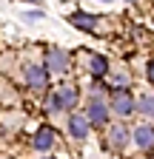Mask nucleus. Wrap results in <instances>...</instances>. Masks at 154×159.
I'll return each instance as SVG.
<instances>
[{"mask_svg":"<svg viewBox=\"0 0 154 159\" xmlns=\"http://www.w3.org/2000/svg\"><path fill=\"white\" fill-rule=\"evenodd\" d=\"M23 77H26V83H29V88L31 91H43L46 85H49V71H46V66H26L23 68Z\"/></svg>","mask_w":154,"mask_h":159,"instance_id":"nucleus-5","label":"nucleus"},{"mask_svg":"<svg viewBox=\"0 0 154 159\" xmlns=\"http://www.w3.org/2000/svg\"><path fill=\"white\" fill-rule=\"evenodd\" d=\"M137 111H140L143 116L154 119V94H143V97L137 99Z\"/></svg>","mask_w":154,"mask_h":159,"instance_id":"nucleus-12","label":"nucleus"},{"mask_svg":"<svg viewBox=\"0 0 154 159\" xmlns=\"http://www.w3.org/2000/svg\"><path fill=\"white\" fill-rule=\"evenodd\" d=\"M128 3H131V0H128Z\"/></svg>","mask_w":154,"mask_h":159,"instance_id":"nucleus-15","label":"nucleus"},{"mask_svg":"<svg viewBox=\"0 0 154 159\" xmlns=\"http://www.w3.org/2000/svg\"><path fill=\"white\" fill-rule=\"evenodd\" d=\"M69 23H71L74 29H83V31H94V29H97V23H103V20H100L97 14H86V11H74V14L69 17Z\"/></svg>","mask_w":154,"mask_h":159,"instance_id":"nucleus-8","label":"nucleus"},{"mask_svg":"<svg viewBox=\"0 0 154 159\" xmlns=\"http://www.w3.org/2000/svg\"><path fill=\"white\" fill-rule=\"evenodd\" d=\"M134 145H137L140 151H154V128L151 125L134 128Z\"/></svg>","mask_w":154,"mask_h":159,"instance_id":"nucleus-9","label":"nucleus"},{"mask_svg":"<svg viewBox=\"0 0 154 159\" xmlns=\"http://www.w3.org/2000/svg\"><path fill=\"white\" fill-rule=\"evenodd\" d=\"M49 159H51V156H49Z\"/></svg>","mask_w":154,"mask_h":159,"instance_id":"nucleus-16","label":"nucleus"},{"mask_svg":"<svg viewBox=\"0 0 154 159\" xmlns=\"http://www.w3.org/2000/svg\"><path fill=\"white\" fill-rule=\"evenodd\" d=\"M148 80H151V83H154V60H151V63H148Z\"/></svg>","mask_w":154,"mask_h":159,"instance_id":"nucleus-13","label":"nucleus"},{"mask_svg":"<svg viewBox=\"0 0 154 159\" xmlns=\"http://www.w3.org/2000/svg\"><path fill=\"white\" fill-rule=\"evenodd\" d=\"M77 99H80V94H77L74 85H60L54 88L49 94V102H46V111L49 114H63V111H74Z\"/></svg>","mask_w":154,"mask_h":159,"instance_id":"nucleus-1","label":"nucleus"},{"mask_svg":"<svg viewBox=\"0 0 154 159\" xmlns=\"http://www.w3.org/2000/svg\"><path fill=\"white\" fill-rule=\"evenodd\" d=\"M103 3H108V0H103Z\"/></svg>","mask_w":154,"mask_h":159,"instance_id":"nucleus-14","label":"nucleus"},{"mask_svg":"<svg viewBox=\"0 0 154 159\" xmlns=\"http://www.w3.org/2000/svg\"><path fill=\"white\" fill-rule=\"evenodd\" d=\"M54 142H57V134H54V128H49V125L37 128V134L31 136V148H34V151H49V148H54Z\"/></svg>","mask_w":154,"mask_h":159,"instance_id":"nucleus-6","label":"nucleus"},{"mask_svg":"<svg viewBox=\"0 0 154 159\" xmlns=\"http://www.w3.org/2000/svg\"><path fill=\"white\" fill-rule=\"evenodd\" d=\"M83 60H86V66H89V74H91V77H106V74L111 71V68H108V60L100 57V54H86Z\"/></svg>","mask_w":154,"mask_h":159,"instance_id":"nucleus-10","label":"nucleus"},{"mask_svg":"<svg viewBox=\"0 0 154 159\" xmlns=\"http://www.w3.org/2000/svg\"><path fill=\"white\" fill-rule=\"evenodd\" d=\"M86 119H89V125H106L108 122V105L103 102V97L100 94H91L86 99Z\"/></svg>","mask_w":154,"mask_h":159,"instance_id":"nucleus-3","label":"nucleus"},{"mask_svg":"<svg viewBox=\"0 0 154 159\" xmlns=\"http://www.w3.org/2000/svg\"><path fill=\"white\" fill-rule=\"evenodd\" d=\"M89 119H86V114H69V134L74 136V139H86L89 136Z\"/></svg>","mask_w":154,"mask_h":159,"instance_id":"nucleus-7","label":"nucleus"},{"mask_svg":"<svg viewBox=\"0 0 154 159\" xmlns=\"http://www.w3.org/2000/svg\"><path fill=\"white\" fill-rule=\"evenodd\" d=\"M128 136H131V134H128L123 125H111V128H108V139H106V145L114 148V151H120V148L128 142Z\"/></svg>","mask_w":154,"mask_h":159,"instance_id":"nucleus-11","label":"nucleus"},{"mask_svg":"<svg viewBox=\"0 0 154 159\" xmlns=\"http://www.w3.org/2000/svg\"><path fill=\"white\" fill-rule=\"evenodd\" d=\"M108 102H111V111L117 114V116H131L134 111H137V102H134L131 88H114Z\"/></svg>","mask_w":154,"mask_h":159,"instance_id":"nucleus-2","label":"nucleus"},{"mask_svg":"<svg viewBox=\"0 0 154 159\" xmlns=\"http://www.w3.org/2000/svg\"><path fill=\"white\" fill-rule=\"evenodd\" d=\"M43 66H46V71H51V74H66V71H69V51L57 48V46H49Z\"/></svg>","mask_w":154,"mask_h":159,"instance_id":"nucleus-4","label":"nucleus"}]
</instances>
